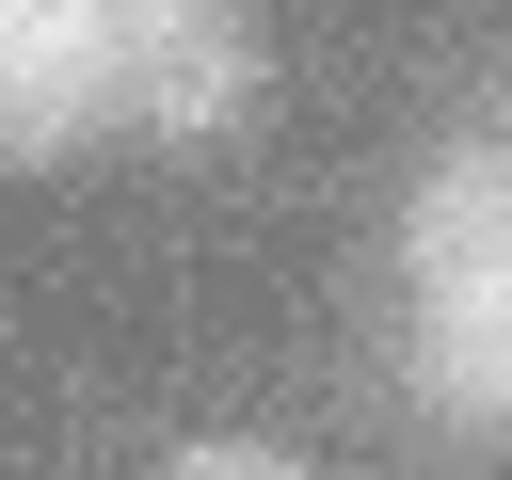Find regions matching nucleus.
I'll return each instance as SVG.
<instances>
[{
	"label": "nucleus",
	"mask_w": 512,
	"mask_h": 480,
	"mask_svg": "<svg viewBox=\"0 0 512 480\" xmlns=\"http://www.w3.org/2000/svg\"><path fill=\"white\" fill-rule=\"evenodd\" d=\"M256 80H272V48H256V16H240V0H128V16H112V112H128V128H160V144L240 128V112H256Z\"/></svg>",
	"instance_id": "1"
},
{
	"label": "nucleus",
	"mask_w": 512,
	"mask_h": 480,
	"mask_svg": "<svg viewBox=\"0 0 512 480\" xmlns=\"http://www.w3.org/2000/svg\"><path fill=\"white\" fill-rule=\"evenodd\" d=\"M400 288H416V320H512V144H448L416 176Z\"/></svg>",
	"instance_id": "2"
},
{
	"label": "nucleus",
	"mask_w": 512,
	"mask_h": 480,
	"mask_svg": "<svg viewBox=\"0 0 512 480\" xmlns=\"http://www.w3.org/2000/svg\"><path fill=\"white\" fill-rule=\"evenodd\" d=\"M112 128V0H0V160Z\"/></svg>",
	"instance_id": "3"
},
{
	"label": "nucleus",
	"mask_w": 512,
	"mask_h": 480,
	"mask_svg": "<svg viewBox=\"0 0 512 480\" xmlns=\"http://www.w3.org/2000/svg\"><path fill=\"white\" fill-rule=\"evenodd\" d=\"M160 480H304V464H288V448H176Z\"/></svg>",
	"instance_id": "4"
},
{
	"label": "nucleus",
	"mask_w": 512,
	"mask_h": 480,
	"mask_svg": "<svg viewBox=\"0 0 512 480\" xmlns=\"http://www.w3.org/2000/svg\"><path fill=\"white\" fill-rule=\"evenodd\" d=\"M112 16H128V0H112Z\"/></svg>",
	"instance_id": "5"
}]
</instances>
